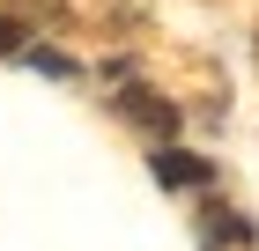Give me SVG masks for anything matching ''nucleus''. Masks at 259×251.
Segmentation results:
<instances>
[{
	"instance_id": "nucleus-2",
	"label": "nucleus",
	"mask_w": 259,
	"mask_h": 251,
	"mask_svg": "<svg viewBox=\"0 0 259 251\" xmlns=\"http://www.w3.org/2000/svg\"><path fill=\"white\" fill-rule=\"evenodd\" d=\"M156 177H163V185H207L215 170H207L200 155H178V148H163V155H156Z\"/></svg>"
},
{
	"instance_id": "nucleus-4",
	"label": "nucleus",
	"mask_w": 259,
	"mask_h": 251,
	"mask_svg": "<svg viewBox=\"0 0 259 251\" xmlns=\"http://www.w3.org/2000/svg\"><path fill=\"white\" fill-rule=\"evenodd\" d=\"M0 52H22V22L8 15V8H0Z\"/></svg>"
},
{
	"instance_id": "nucleus-3",
	"label": "nucleus",
	"mask_w": 259,
	"mask_h": 251,
	"mask_svg": "<svg viewBox=\"0 0 259 251\" xmlns=\"http://www.w3.org/2000/svg\"><path fill=\"white\" fill-rule=\"evenodd\" d=\"M207 214H215V222H207V244H244V236H252L244 222H230V207H207Z\"/></svg>"
},
{
	"instance_id": "nucleus-1",
	"label": "nucleus",
	"mask_w": 259,
	"mask_h": 251,
	"mask_svg": "<svg viewBox=\"0 0 259 251\" xmlns=\"http://www.w3.org/2000/svg\"><path fill=\"white\" fill-rule=\"evenodd\" d=\"M119 111H126V118H141L148 133H170V126H178V111H170L156 89H126V96H119Z\"/></svg>"
}]
</instances>
